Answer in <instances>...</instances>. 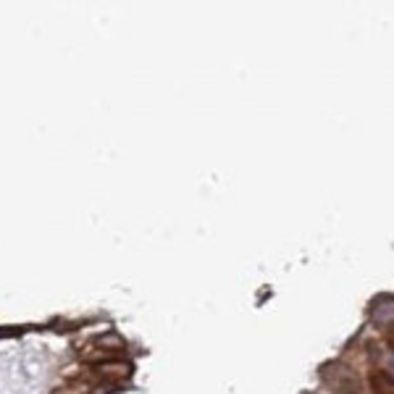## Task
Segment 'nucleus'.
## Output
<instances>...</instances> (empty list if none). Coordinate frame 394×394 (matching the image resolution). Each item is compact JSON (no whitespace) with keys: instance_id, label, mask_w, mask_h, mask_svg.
Segmentation results:
<instances>
[{"instance_id":"nucleus-4","label":"nucleus","mask_w":394,"mask_h":394,"mask_svg":"<svg viewBox=\"0 0 394 394\" xmlns=\"http://www.w3.org/2000/svg\"><path fill=\"white\" fill-rule=\"evenodd\" d=\"M371 321L381 329H392L394 326V297L389 294H381L376 300L371 302Z\"/></svg>"},{"instance_id":"nucleus-3","label":"nucleus","mask_w":394,"mask_h":394,"mask_svg":"<svg viewBox=\"0 0 394 394\" xmlns=\"http://www.w3.org/2000/svg\"><path fill=\"white\" fill-rule=\"evenodd\" d=\"M132 363H127V360H105V363H97L92 368V378H97V381H105V384H121V381H127L129 376H132Z\"/></svg>"},{"instance_id":"nucleus-7","label":"nucleus","mask_w":394,"mask_h":394,"mask_svg":"<svg viewBox=\"0 0 394 394\" xmlns=\"http://www.w3.org/2000/svg\"><path fill=\"white\" fill-rule=\"evenodd\" d=\"M53 394H87V386L79 384V386H60V389H55Z\"/></svg>"},{"instance_id":"nucleus-1","label":"nucleus","mask_w":394,"mask_h":394,"mask_svg":"<svg viewBox=\"0 0 394 394\" xmlns=\"http://www.w3.org/2000/svg\"><path fill=\"white\" fill-rule=\"evenodd\" d=\"M121 352H124V339L116 331H105V334L85 342V347H79V358L97 366V363H105V360H116Z\"/></svg>"},{"instance_id":"nucleus-2","label":"nucleus","mask_w":394,"mask_h":394,"mask_svg":"<svg viewBox=\"0 0 394 394\" xmlns=\"http://www.w3.org/2000/svg\"><path fill=\"white\" fill-rule=\"evenodd\" d=\"M321 378L326 386H331V392L339 394H360L363 384H360L358 373L352 368H347L344 363H326L321 368Z\"/></svg>"},{"instance_id":"nucleus-6","label":"nucleus","mask_w":394,"mask_h":394,"mask_svg":"<svg viewBox=\"0 0 394 394\" xmlns=\"http://www.w3.org/2000/svg\"><path fill=\"white\" fill-rule=\"evenodd\" d=\"M371 358L378 363V371H384L394 378V350H381V347H371Z\"/></svg>"},{"instance_id":"nucleus-5","label":"nucleus","mask_w":394,"mask_h":394,"mask_svg":"<svg viewBox=\"0 0 394 394\" xmlns=\"http://www.w3.org/2000/svg\"><path fill=\"white\" fill-rule=\"evenodd\" d=\"M368 384H371V392L373 394H394V378L384 371H371L368 376Z\"/></svg>"},{"instance_id":"nucleus-8","label":"nucleus","mask_w":394,"mask_h":394,"mask_svg":"<svg viewBox=\"0 0 394 394\" xmlns=\"http://www.w3.org/2000/svg\"><path fill=\"white\" fill-rule=\"evenodd\" d=\"M0 336H18V329H0Z\"/></svg>"}]
</instances>
